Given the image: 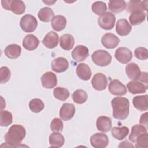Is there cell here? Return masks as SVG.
Segmentation results:
<instances>
[{
  "mask_svg": "<svg viewBox=\"0 0 148 148\" xmlns=\"http://www.w3.org/2000/svg\"><path fill=\"white\" fill-rule=\"evenodd\" d=\"M76 108L74 105L69 103H65L60 108L59 115L62 120L68 121L73 117Z\"/></svg>",
  "mask_w": 148,
  "mask_h": 148,
  "instance_id": "8fae6325",
  "label": "cell"
},
{
  "mask_svg": "<svg viewBox=\"0 0 148 148\" xmlns=\"http://www.w3.org/2000/svg\"><path fill=\"white\" fill-rule=\"evenodd\" d=\"M131 29V25L126 19H120L116 23V31L117 34L120 36H126L128 35Z\"/></svg>",
  "mask_w": 148,
  "mask_h": 148,
  "instance_id": "44dd1931",
  "label": "cell"
},
{
  "mask_svg": "<svg viewBox=\"0 0 148 148\" xmlns=\"http://www.w3.org/2000/svg\"><path fill=\"white\" fill-rule=\"evenodd\" d=\"M127 10L128 12L132 13L136 11L147 12V1H134L131 0L128 2Z\"/></svg>",
  "mask_w": 148,
  "mask_h": 148,
  "instance_id": "e0dca14e",
  "label": "cell"
},
{
  "mask_svg": "<svg viewBox=\"0 0 148 148\" xmlns=\"http://www.w3.org/2000/svg\"><path fill=\"white\" fill-rule=\"evenodd\" d=\"M147 95H139L135 97L132 99V103L134 107L140 111H145L147 110Z\"/></svg>",
  "mask_w": 148,
  "mask_h": 148,
  "instance_id": "d4e9b609",
  "label": "cell"
},
{
  "mask_svg": "<svg viewBox=\"0 0 148 148\" xmlns=\"http://www.w3.org/2000/svg\"><path fill=\"white\" fill-rule=\"evenodd\" d=\"M140 124L143 125L144 127L145 126L147 128V113L146 112L142 114L140 118Z\"/></svg>",
  "mask_w": 148,
  "mask_h": 148,
  "instance_id": "7bdbcfd3",
  "label": "cell"
},
{
  "mask_svg": "<svg viewBox=\"0 0 148 148\" xmlns=\"http://www.w3.org/2000/svg\"><path fill=\"white\" fill-rule=\"evenodd\" d=\"M120 42L119 38L112 33L105 34L101 39L103 46L109 49H112L117 47Z\"/></svg>",
  "mask_w": 148,
  "mask_h": 148,
  "instance_id": "7c38bea8",
  "label": "cell"
},
{
  "mask_svg": "<svg viewBox=\"0 0 148 148\" xmlns=\"http://www.w3.org/2000/svg\"><path fill=\"white\" fill-rule=\"evenodd\" d=\"M59 42L58 35L54 32L50 31L44 37L42 43L48 49H53L57 46Z\"/></svg>",
  "mask_w": 148,
  "mask_h": 148,
  "instance_id": "9a60e30c",
  "label": "cell"
},
{
  "mask_svg": "<svg viewBox=\"0 0 148 148\" xmlns=\"http://www.w3.org/2000/svg\"><path fill=\"white\" fill-rule=\"evenodd\" d=\"M125 72L128 77L133 80H138L141 75L140 68L134 62H131L127 65Z\"/></svg>",
  "mask_w": 148,
  "mask_h": 148,
  "instance_id": "603a6c76",
  "label": "cell"
},
{
  "mask_svg": "<svg viewBox=\"0 0 148 148\" xmlns=\"http://www.w3.org/2000/svg\"><path fill=\"white\" fill-rule=\"evenodd\" d=\"M112 124V120L110 118L105 116L98 117L96 121V127L97 129L103 132L109 131L111 130Z\"/></svg>",
  "mask_w": 148,
  "mask_h": 148,
  "instance_id": "d6986e66",
  "label": "cell"
},
{
  "mask_svg": "<svg viewBox=\"0 0 148 148\" xmlns=\"http://www.w3.org/2000/svg\"><path fill=\"white\" fill-rule=\"evenodd\" d=\"M77 76L83 80H88L91 77V71L88 65L84 63H80L76 69Z\"/></svg>",
  "mask_w": 148,
  "mask_h": 148,
  "instance_id": "7402d4cb",
  "label": "cell"
},
{
  "mask_svg": "<svg viewBox=\"0 0 148 148\" xmlns=\"http://www.w3.org/2000/svg\"><path fill=\"white\" fill-rule=\"evenodd\" d=\"M116 17L114 14L110 12H106L98 18L99 26L103 29H112L115 24Z\"/></svg>",
  "mask_w": 148,
  "mask_h": 148,
  "instance_id": "8992f818",
  "label": "cell"
},
{
  "mask_svg": "<svg viewBox=\"0 0 148 148\" xmlns=\"http://www.w3.org/2000/svg\"><path fill=\"white\" fill-rule=\"evenodd\" d=\"M21 47L17 44H10L6 47L4 50L5 54L10 59L17 58L21 54Z\"/></svg>",
  "mask_w": 148,
  "mask_h": 148,
  "instance_id": "cb8c5ba5",
  "label": "cell"
},
{
  "mask_svg": "<svg viewBox=\"0 0 148 148\" xmlns=\"http://www.w3.org/2000/svg\"><path fill=\"white\" fill-rule=\"evenodd\" d=\"M50 127L54 132H61L63 130V123L59 118H54L50 123Z\"/></svg>",
  "mask_w": 148,
  "mask_h": 148,
  "instance_id": "f35d334b",
  "label": "cell"
},
{
  "mask_svg": "<svg viewBox=\"0 0 148 148\" xmlns=\"http://www.w3.org/2000/svg\"><path fill=\"white\" fill-rule=\"evenodd\" d=\"M108 6L112 12L117 13L125 9L127 3L123 0H112L109 2Z\"/></svg>",
  "mask_w": 148,
  "mask_h": 148,
  "instance_id": "83f0119b",
  "label": "cell"
},
{
  "mask_svg": "<svg viewBox=\"0 0 148 148\" xmlns=\"http://www.w3.org/2000/svg\"><path fill=\"white\" fill-rule=\"evenodd\" d=\"M29 107L32 112L37 113H39L43 109L45 105L40 99L34 98L29 101Z\"/></svg>",
  "mask_w": 148,
  "mask_h": 148,
  "instance_id": "d590c367",
  "label": "cell"
},
{
  "mask_svg": "<svg viewBox=\"0 0 148 148\" xmlns=\"http://www.w3.org/2000/svg\"><path fill=\"white\" fill-rule=\"evenodd\" d=\"M91 145L95 148H105L109 143L108 136L102 132L93 134L90 138Z\"/></svg>",
  "mask_w": 148,
  "mask_h": 148,
  "instance_id": "52a82bcc",
  "label": "cell"
},
{
  "mask_svg": "<svg viewBox=\"0 0 148 148\" xmlns=\"http://www.w3.org/2000/svg\"><path fill=\"white\" fill-rule=\"evenodd\" d=\"M91 84L95 90L97 91H102L106 88L108 79L104 74L102 73H97L94 75L91 80Z\"/></svg>",
  "mask_w": 148,
  "mask_h": 148,
  "instance_id": "9c48e42d",
  "label": "cell"
},
{
  "mask_svg": "<svg viewBox=\"0 0 148 148\" xmlns=\"http://www.w3.org/2000/svg\"><path fill=\"white\" fill-rule=\"evenodd\" d=\"M10 71L7 66H2L0 68V83H5L8 82L10 78Z\"/></svg>",
  "mask_w": 148,
  "mask_h": 148,
  "instance_id": "60d3db41",
  "label": "cell"
},
{
  "mask_svg": "<svg viewBox=\"0 0 148 148\" xmlns=\"http://www.w3.org/2000/svg\"><path fill=\"white\" fill-rule=\"evenodd\" d=\"M146 13L142 11H136L131 13L129 17L131 25H136L143 23L146 18Z\"/></svg>",
  "mask_w": 148,
  "mask_h": 148,
  "instance_id": "d6a6232c",
  "label": "cell"
},
{
  "mask_svg": "<svg viewBox=\"0 0 148 148\" xmlns=\"http://www.w3.org/2000/svg\"><path fill=\"white\" fill-rule=\"evenodd\" d=\"M69 66L68 60L64 57H57L51 62L52 70L56 72L60 73L65 71Z\"/></svg>",
  "mask_w": 148,
  "mask_h": 148,
  "instance_id": "2e32d148",
  "label": "cell"
},
{
  "mask_svg": "<svg viewBox=\"0 0 148 148\" xmlns=\"http://www.w3.org/2000/svg\"><path fill=\"white\" fill-rule=\"evenodd\" d=\"M53 10L49 7H44L40 9L38 16L39 20L43 22H49L54 17Z\"/></svg>",
  "mask_w": 148,
  "mask_h": 148,
  "instance_id": "4dcf8cb0",
  "label": "cell"
},
{
  "mask_svg": "<svg viewBox=\"0 0 148 148\" xmlns=\"http://www.w3.org/2000/svg\"><path fill=\"white\" fill-rule=\"evenodd\" d=\"M39 44V40L37 37L33 34H28L23 39L22 45L27 50H35Z\"/></svg>",
  "mask_w": 148,
  "mask_h": 148,
  "instance_id": "ffe728a7",
  "label": "cell"
},
{
  "mask_svg": "<svg viewBox=\"0 0 148 148\" xmlns=\"http://www.w3.org/2000/svg\"><path fill=\"white\" fill-rule=\"evenodd\" d=\"M13 116L12 113L8 110L0 112V125L2 127H7L12 123Z\"/></svg>",
  "mask_w": 148,
  "mask_h": 148,
  "instance_id": "8d00e7d4",
  "label": "cell"
},
{
  "mask_svg": "<svg viewBox=\"0 0 148 148\" xmlns=\"http://www.w3.org/2000/svg\"><path fill=\"white\" fill-rule=\"evenodd\" d=\"M115 58L120 63L127 64L131 60L132 54L129 49L124 47H120L115 51Z\"/></svg>",
  "mask_w": 148,
  "mask_h": 148,
  "instance_id": "30bf717a",
  "label": "cell"
},
{
  "mask_svg": "<svg viewBox=\"0 0 148 148\" xmlns=\"http://www.w3.org/2000/svg\"><path fill=\"white\" fill-rule=\"evenodd\" d=\"M91 10L95 14L101 16L106 12L107 6L106 3L102 1H96L92 5Z\"/></svg>",
  "mask_w": 148,
  "mask_h": 148,
  "instance_id": "74e56055",
  "label": "cell"
},
{
  "mask_svg": "<svg viewBox=\"0 0 148 148\" xmlns=\"http://www.w3.org/2000/svg\"><path fill=\"white\" fill-rule=\"evenodd\" d=\"M41 83L43 87L51 89L57 85V76L52 72H46L41 77Z\"/></svg>",
  "mask_w": 148,
  "mask_h": 148,
  "instance_id": "5bb4252c",
  "label": "cell"
},
{
  "mask_svg": "<svg viewBox=\"0 0 148 148\" xmlns=\"http://www.w3.org/2000/svg\"><path fill=\"white\" fill-rule=\"evenodd\" d=\"M87 92L82 89L76 90L72 95L73 101L77 104L84 103L87 99Z\"/></svg>",
  "mask_w": 148,
  "mask_h": 148,
  "instance_id": "836d02e7",
  "label": "cell"
},
{
  "mask_svg": "<svg viewBox=\"0 0 148 148\" xmlns=\"http://www.w3.org/2000/svg\"><path fill=\"white\" fill-rule=\"evenodd\" d=\"M53 95L57 99L65 101L69 97V92L66 88L57 87L54 89Z\"/></svg>",
  "mask_w": 148,
  "mask_h": 148,
  "instance_id": "e575fe53",
  "label": "cell"
},
{
  "mask_svg": "<svg viewBox=\"0 0 148 148\" xmlns=\"http://www.w3.org/2000/svg\"><path fill=\"white\" fill-rule=\"evenodd\" d=\"M51 25L53 29L56 31L63 30L66 25V18L62 15H57L51 20Z\"/></svg>",
  "mask_w": 148,
  "mask_h": 148,
  "instance_id": "4316f807",
  "label": "cell"
},
{
  "mask_svg": "<svg viewBox=\"0 0 148 148\" xmlns=\"http://www.w3.org/2000/svg\"><path fill=\"white\" fill-rule=\"evenodd\" d=\"M135 56L139 60H145L148 58V50L143 47H137L134 51Z\"/></svg>",
  "mask_w": 148,
  "mask_h": 148,
  "instance_id": "b9f144b4",
  "label": "cell"
},
{
  "mask_svg": "<svg viewBox=\"0 0 148 148\" xmlns=\"http://www.w3.org/2000/svg\"><path fill=\"white\" fill-rule=\"evenodd\" d=\"M91 58L94 63L99 66H106L112 61L111 55L104 50L95 51L91 56Z\"/></svg>",
  "mask_w": 148,
  "mask_h": 148,
  "instance_id": "277c9868",
  "label": "cell"
},
{
  "mask_svg": "<svg viewBox=\"0 0 148 148\" xmlns=\"http://www.w3.org/2000/svg\"><path fill=\"white\" fill-rule=\"evenodd\" d=\"M108 89L109 92L114 95H124L127 92L126 87L117 79H114L110 82Z\"/></svg>",
  "mask_w": 148,
  "mask_h": 148,
  "instance_id": "ba28073f",
  "label": "cell"
},
{
  "mask_svg": "<svg viewBox=\"0 0 148 148\" xmlns=\"http://www.w3.org/2000/svg\"><path fill=\"white\" fill-rule=\"evenodd\" d=\"M72 58L77 62L83 61L86 59L89 55L88 49L83 45H77L72 51Z\"/></svg>",
  "mask_w": 148,
  "mask_h": 148,
  "instance_id": "4fadbf2b",
  "label": "cell"
},
{
  "mask_svg": "<svg viewBox=\"0 0 148 148\" xmlns=\"http://www.w3.org/2000/svg\"><path fill=\"white\" fill-rule=\"evenodd\" d=\"M2 7L7 10H11L16 14H21L24 13L25 5L24 3L20 0H5L1 1Z\"/></svg>",
  "mask_w": 148,
  "mask_h": 148,
  "instance_id": "3957f363",
  "label": "cell"
},
{
  "mask_svg": "<svg viewBox=\"0 0 148 148\" xmlns=\"http://www.w3.org/2000/svg\"><path fill=\"white\" fill-rule=\"evenodd\" d=\"M147 132V128L142 125L136 124L132 127L131 132L129 136V139L133 143H135L138 136L143 133Z\"/></svg>",
  "mask_w": 148,
  "mask_h": 148,
  "instance_id": "1f68e13d",
  "label": "cell"
},
{
  "mask_svg": "<svg viewBox=\"0 0 148 148\" xmlns=\"http://www.w3.org/2000/svg\"><path fill=\"white\" fill-rule=\"evenodd\" d=\"M135 147L138 148L147 147H148V140H147V132L143 133L138 136L135 142Z\"/></svg>",
  "mask_w": 148,
  "mask_h": 148,
  "instance_id": "ab89813d",
  "label": "cell"
},
{
  "mask_svg": "<svg viewBox=\"0 0 148 148\" xmlns=\"http://www.w3.org/2000/svg\"><path fill=\"white\" fill-rule=\"evenodd\" d=\"M138 80L143 82V83H145L147 86V73L146 72H141V75Z\"/></svg>",
  "mask_w": 148,
  "mask_h": 148,
  "instance_id": "ee69618b",
  "label": "cell"
},
{
  "mask_svg": "<svg viewBox=\"0 0 148 148\" xmlns=\"http://www.w3.org/2000/svg\"><path fill=\"white\" fill-rule=\"evenodd\" d=\"M119 147H134V146L132 145L131 143H130L127 140H125V141H124V142H122L120 143V145H119L118 146Z\"/></svg>",
  "mask_w": 148,
  "mask_h": 148,
  "instance_id": "f6af8a7d",
  "label": "cell"
},
{
  "mask_svg": "<svg viewBox=\"0 0 148 148\" xmlns=\"http://www.w3.org/2000/svg\"><path fill=\"white\" fill-rule=\"evenodd\" d=\"M127 87L130 92L133 94L146 92L147 86L138 80H132L128 82Z\"/></svg>",
  "mask_w": 148,
  "mask_h": 148,
  "instance_id": "ac0fdd59",
  "label": "cell"
},
{
  "mask_svg": "<svg viewBox=\"0 0 148 148\" xmlns=\"http://www.w3.org/2000/svg\"><path fill=\"white\" fill-rule=\"evenodd\" d=\"M49 139L50 147H60L65 143V139L63 135L59 132L51 133L49 136Z\"/></svg>",
  "mask_w": 148,
  "mask_h": 148,
  "instance_id": "f1b7e54d",
  "label": "cell"
},
{
  "mask_svg": "<svg viewBox=\"0 0 148 148\" xmlns=\"http://www.w3.org/2000/svg\"><path fill=\"white\" fill-rule=\"evenodd\" d=\"M112 136L119 140L124 139L129 133V129L127 127L123 126L121 127H114L111 131Z\"/></svg>",
  "mask_w": 148,
  "mask_h": 148,
  "instance_id": "f546056e",
  "label": "cell"
},
{
  "mask_svg": "<svg viewBox=\"0 0 148 148\" xmlns=\"http://www.w3.org/2000/svg\"><path fill=\"white\" fill-rule=\"evenodd\" d=\"M114 118L123 120L128 116L130 113L129 100L124 97H115L111 101Z\"/></svg>",
  "mask_w": 148,
  "mask_h": 148,
  "instance_id": "7a4b0ae2",
  "label": "cell"
},
{
  "mask_svg": "<svg viewBox=\"0 0 148 148\" xmlns=\"http://www.w3.org/2000/svg\"><path fill=\"white\" fill-rule=\"evenodd\" d=\"M75 44V39L73 36L69 34L62 35L60 37V45L65 50H71Z\"/></svg>",
  "mask_w": 148,
  "mask_h": 148,
  "instance_id": "484cf974",
  "label": "cell"
},
{
  "mask_svg": "<svg viewBox=\"0 0 148 148\" xmlns=\"http://www.w3.org/2000/svg\"><path fill=\"white\" fill-rule=\"evenodd\" d=\"M38 25L36 18L31 14H25L23 16L20 21V26L22 30L25 32L34 31Z\"/></svg>",
  "mask_w": 148,
  "mask_h": 148,
  "instance_id": "5b68a950",
  "label": "cell"
},
{
  "mask_svg": "<svg viewBox=\"0 0 148 148\" xmlns=\"http://www.w3.org/2000/svg\"><path fill=\"white\" fill-rule=\"evenodd\" d=\"M26 135L25 128L20 124H14L12 125L8 131L5 134L4 138L8 147H21L20 146Z\"/></svg>",
  "mask_w": 148,
  "mask_h": 148,
  "instance_id": "6da1fadb",
  "label": "cell"
}]
</instances>
